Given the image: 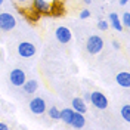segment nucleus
Returning a JSON list of instances; mask_svg holds the SVG:
<instances>
[{
	"label": "nucleus",
	"mask_w": 130,
	"mask_h": 130,
	"mask_svg": "<svg viewBox=\"0 0 130 130\" xmlns=\"http://www.w3.org/2000/svg\"><path fill=\"white\" fill-rule=\"evenodd\" d=\"M89 102L95 108H98V109H106L108 108V98L102 92H99V90H95V92L90 93Z\"/></svg>",
	"instance_id": "obj_2"
},
{
	"label": "nucleus",
	"mask_w": 130,
	"mask_h": 130,
	"mask_svg": "<svg viewBox=\"0 0 130 130\" xmlns=\"http://www.w3.org/2000/svg\"><path fill=\"white\" fill-rule=\"evenodd\" d=\"M121 117L124 118V121H127V123H130V105L129 104H126V105L121 108Z\"/></svg>",
	"instance_id": "obj_16"
},
{
	"label": "nucleus",
	"mask_w": 130,
	"mask_h": 130,
	"mask_svg": "<svg viewBox=\"0 0 130 130\" xmlns=\"http://www.w3.org/2000/svg\"><path fill=\"white\" fill-rule=\"evenodd\" d=\"M31 8L39 15H50V12H52V6L46 0H32Z\"/></svg>",
	"instance_id": "obj_6"
},
{
	"label": "nucleus",
	"mask_w": 130,
	"mask_h": 130,
	"mask_svg": "<svg viewBox=\"0 0 130 130\" xmlns=\"http://www.w3.org/2000/svg\"><path fill=\"white\" fill-rule=\"evenodd\" d=\"M55 37H56V40L59 43L67 44V43H70V41L73 40V32L70 31V28L61 25V27H58L56 30H55Z\"/></svg>",
	"instance_id": "obj_8"
},
{
	"label": "nucleus",
	"mask_w": 130,
	"mask_h": 130,
	"mask_svg": "<svg viewBox=\"0 0 130 130\" xmlns=\"http://www.w3.org/2000/svg\"><path fill=\"white\" fill-rule=\"evenodd\" d=\"M49 114V117L52 118V120H59V112H61V109L56 108V106H50L49 109H46Z\"/></svg>",
	"instance_id": "obj_15"
},
{
	"label": "nucleus",
	"mask_w": 130,
	"mask_h": 130,
	"mask_svg": "<svg viewBox=\"0 0 130 130\" xmlns=\"http://www.w3.org/2000/svg\"><path fill=\"white\" fill-rule=\"evenodd\" d=\"M18 55L21 58H31L36 55V46L31 41H21L18 44Z\"/></svg>",
	"instance_id": "obj_7"
},
{
	"label": "nucleus",
	"mask_w": 130,
	"mask_h": 130,
	"mask_svg": "<svg viewBox=\"0 0 130 130\" xmlns=\"http://www.w3.org/2000/svg\"><path fill=\"white\" fill-rule=\"evenodd\" d=\"M115 81L120 87H124V89H129L130 87V74L127 71H123V73H118L115 75Z\"/></svg>",
	"instance_id": "obj_9"
},
{
	"label": "nucleus",
	"mask_w": 130,
	"mask_h": 130,
	"mask_svg": "<svg viewBox=\"0 0 130 130\" xmlns=\"http://www.w3.org/2000/svg\"><path fill=\"white\" fill-rule=\"evenodd\" d=\"M127 3H129V0H120V5H121V6H126Z\"/></svg>",
	"instance_id": "obj_24"
},
{
	"label": "nucleus",
	"mask_w": 130,
	"mask_h": 130,
	"mask_svg": "<svg viewBox=\"0 0 130 130\" xmlns=\"http://www.w3.org/2000/svg\"><path fill=\"white\" fill-rule=\"evenodd\" d=\"M22 90H24L25 93H28V95H32V93H36L37 89H39V83L36 80H25V83L21 86Z\"/></svg>",
	"instance_id": "obj_13"
},
{
	"label": "nucleus",
	"mask_w": 130,
	"mask_h": 130,
	"mask_svg": "<svg viewBox=\"0 0 130 130\" xmlns=\"http://www.w3.org/2000/svg\"><path fill=\"white\" fill-rule=\"evenodd\" d=\"M83 99H84L86 102H89V99H90V93H89V92H84V95H83Z\"/></svg>",
	"instance_id": "obj_21"
},
{
	"label": "nucleus",
	"mask_w": 130,
	"mask_h": 130,
	"mask_svg": "<svg viewBox=\"0 0 130 130\" xmlns=\"http://www.w3.org/2000/svg\"><path fill=\"white\" fill-rule=\"evenodd\" d=\"M73 109L77 111V112H81L84 114L87 111V105H86V101L83 99L81 96H77L73 99Z\"/></svg>",
	"instance_id": "obj_12"
},
{
	"label": "nucleus",
	"mask_w": 130,
	"mask_h": 130,
	"mask_svg": "<svg viewBox=\"0 0 130 130\" xmlns=\"http://www.w3.org/2000/svg\"><path fill=\"white\" fill-rule=\"evenodd\" d=\"M16 27V19L12 13L2 12L0 13V30L2 31H12Z\"/></svg>",
	"instance_id": "obj_3"
},
{
	"label": "nucleus",
	"mask_w": 130,
	"mask_h": 130,
	"mask_svg": "<svg viewBox=\"0 0 130 130\" xmlns=\"http://www.w3.org/2000/svg\"><path fill=\"white\" fill-rule=\"evenodd\" d=\"M84 124H86V118H84V114L74 111L73 120H71V126H73L74 129H83V127H84Z\"/></svg>",
	"instance_id": "obj_10"
},
{
	"label": "nucleus",
	"mask_w": 130,
	"mask_h": 130,
	"mask_svg": "<svg viewBox=\"0 0 130 130\" xmlns=\"http://www.w3.org/2000/svg\"><path fill=\"white\" fill-rule=\"evenodd\" d=\"M83 2H84V5H90L92 3V0H83Z\"/></svg>",
	"instance_id": "obj_25"
},
{
	"label": "nucleus",
	"mask_w": 130,
	"mask_h": 130,
	"mask_svg": "<svg viewBox=\"0 0 130 130\" xmlns=\"http://www.w3.org/2000/svg\"><path fill=\"white\" fill-rule=\"evenodd\" d=\"M58 2H61V3H62V2H65V0H58Z\"/></svg>",
	"instance_id": "obj_27"
},
{
	"label": "nucleus",
	"mask_w": 130,
	"mask_h": 130,
	"mask_svg": "<svg viewBox=\"0 0 130 130\" xmlns=\"http://www.w3.org/2000/svg\"><path fill=\"white\" fill-rule=\"evenodd\" d=\"M112 47L115 49V50H120V43H118V41H115V40H114V41H112Z\"/></svg>",
	"instance_id": "obj_22"
},
{
	"label": "nucleus",
	"mask_w": 130,
	"mask_h": 130,
	"mask_svg": "<svg viewBox=\"0 0 130 130\" xmlns=\"http://www.w3.org/2000/svg\"><path fill=\"white\" fill-rule=\"evenodd\" d=\"M15 2L21 6V8H25V9L31 8V3H32V0H15Z\"/></svg>",
	"instance_id": "obj_19"
},
{
	"label": "nucleus",
	"mask_w": 130,
	"mask_h": 130,
	"mask_svg": "<svg viewBox=\"0 0 130 130\" xmlns=\"http://www.w3.org/2000/svg\"><path fill=\"white\" fill-rule=\"evenodd\" d=\"M104 49V40L99 36H90L86 41V50L90 55H98Z\"/></svg>",
	"instance_id": "obj_1"
},
{
	"label": "nucleus",
	"mask_w": 130,
	"mask_h": 130,
	"mask_svg": "<svg viewBox=\"0 0 130 130\" xmlns=\"http://www.w3.org/2000/svg\"><path fill=\"white\" fill-rule=\"evenodd\" d=\"M28 108H30V111L32 114L40 115V114L46 112L47 105H46L44 99H41V98H32L31 101H30V104H28Z\"/></svg>",
	"instance_id": "obj_5"
},
{
	"label": "nucleus",
	"mask_w": 130,
	"mask_h": 130,
	"mask_svg": "<svg viewBox=\"0 0 130 130\" xmlns=\"http://www.w3.org/2000/svg\"><path fill=\"white\" fill-rule=\"evenodd\" d=\"M109 25L112 27L115 31H123V28H124L121 21H120V16L117 13H109Z\"/></svg>",
	"instance_id": "obj_14"
},
{
	"label": "nucleus",
	"mask_w": 130,
	"mask_h": 130,
	"mask_svg": "<svg viewBox=\"0 0 130 130\" xmlns=\"http://www.w3.org/2000/svg\"><path fill=\"white\" fill-rule=\"evenodd\" d=\"M89 16H90V10L89 9H83V10L80 12V18L81 19H87Z\"/></svg>",
	"instance_id": "obj_20"
},
{
	"label": "nucleus",
	"mask_w": 130,
	"mask_h": 130,
	"mask_svg": "<svg viewBox=\"0 0 130 130\" xmlns=\"http://www.w3.org/2000/svg\"><path fill=\"white\" fill-rule=\"evenodd\" d=\"M3 2H5V0H0V6H2V5H3Z\"/></svg>",
	"instance_id": "obj_26"
},
{
	"label": "nucleus",
	"mask_w": 130,
	"mask_h": 130,
	"mask_svg": "<svg viewBox=\"0 0 130 130\" xmlns=\"http://www.w3.org/2000/svg\"><path fill=\"white\" fill-rule=\"evenodd\" d=\"M96 27L101 30V31H106V30H108V27H109V24H108V21H105V19H101V21L98 22Z\"/></svg>",
	"instance_id": "obj_18"
},
{
	"label": "nucleus",
	"mask_w": 130,
	"mask_h": 130,
	"mask_svg": "<svg viewBox=\"0 0 130 130\" xmlns=\"http://www.w3.org/2000/svg\"><path fill=\"white\" fill-rule=\"evenodd\" d=\"M8 129V124H5V123L0 121V130H6Z\"/></svg>",
	"instance_id": "obj_23"
},
{
	"label": "nucleus",
	"mask_w": 130,
	"mask_h": 130,
	"mask_svg": "<svg viewBox=\"0 0 130 130\" xmlns=\"http://www.w3.org/2000/svg\"><path fill=\"white\" fill-rule=\"evenodd\" d=\"M25 80H27L25 73L21 68H13V70L9 73V81H10V84H13L15 87H21L25 83Z\"/></svg>",
	"instance_id": "obj_4"
},
{
	"label": "nucleus",
	"mask_w": 130,
	"mask_h": 130,
	"mask_svg": "<svg viewBox=\"0 0 130 130\" xmlns=\"http://www.w3.org/2000/svg\"><path fill=\"white\" fill-rule=\"evenodd\" d=\"M121 24H123V27H126V28L130 27V12H124V13H123Z\"/></svg>",
	"instance_id": "obj_17"
},
{
	"label": "nucleus",
	"mask_w": 130,
	"mask_h": 130,
	"mask_svg": "<svg viewBox=\"0 0 130 130\" xmlns=\"http://www.w3.org/2000/svg\"><path fill=\"white\" fill-rule=\"evenodd\" d=\"M73 115H74L73 108H64V109H61V112H59V120H62V123L67 124V126H71Z\"/></svg>",
	"instance_id": "obj_11"
}]
</instances>
